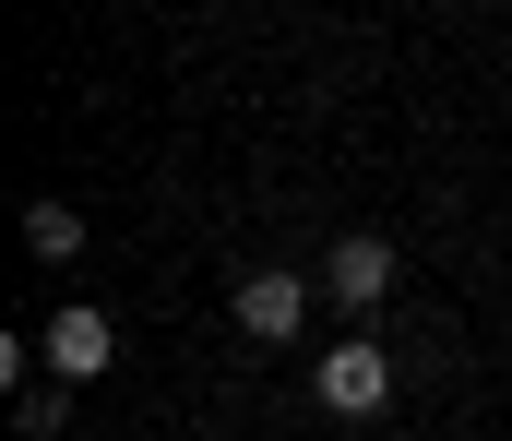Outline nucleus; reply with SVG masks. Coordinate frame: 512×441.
<instances>
[{"instance_id": "nucleus-5", "label": "nucleus", "mask_w": 512, "mask_h": 441, "mask_svg": "<svg viewBox=\"0 0 512 441\" xmlns=\"http://www.w3.org/2000/svg\"><path fill=\"white\" fill-rule=\"evenodd\" d=\"M24 251H36V263H72V251H84V215H72L60 191H36V203H24Z\"/></svg>"}, {"instance_id": "nucleus-3", "label": "nucleus", "mask_w": 512, "mask_h": 441, "mask_svg": "<svg viewBox=\"0 0 512 441\" xmlns=\"http://www.w3.org/2000/svg\"><path fill=\"white\" fill-rule=\"evenodd\" d=\"M298 322H310V275H286V263L239 275V334H251V346H286Z\"/></svg>"}, {"instance_id": "nucleus-4", "label": "nucleus", "mask_w": 512, "mask_h": 441, "mask_svg": "<svg viewBox=\"0 0 512 441\" xmlns=\"http://www.w3.org/2000/svg\"><path fill=\"white\" fill-rule=\"evenodd\" d=\"M36 358H48L60 382H96V370L120 358V322H108V310H48V334H36Z\"/></svg>"}, {"instance_id": "nucleus-2", "label": "nucleus", "mask_w": 512, "mask_h": 441, "mask_svg": "<svg viewBox=\"0 0 512 441\" xmlns=\"http://www.w3.org/2000/svg\"><path fill=\"white\" fill-rule=\"evenodd\" d=\"M322 287L346 298V310H382V298H393V239H382V227H346V239L322 251Z\"/></svg>"}, {"instance_id": "nucleus-1", "label": "nucleus", "mask_w": 512, "mask_h": 441, "mask_svg": "<svg viewBox=\"0 0 512 441\" xmlns=\"http://www.w3.org/2000/svg\"><path fill=\"white\" fill-rule=\"evenodd\" d=\"M310 394H322L334 418H382V406H393V358L370 346V334H346V346L310 370Z\"/></svg>"}]
</instances>
